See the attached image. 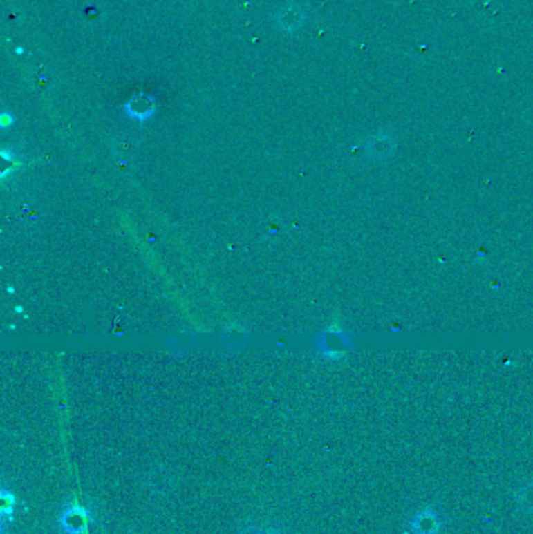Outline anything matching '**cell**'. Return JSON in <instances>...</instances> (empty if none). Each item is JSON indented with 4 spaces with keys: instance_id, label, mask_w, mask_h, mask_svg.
I'll return each instance as SVG.
<instances>
[{
    "instance_id": "1",
    "label": "cell",
    "mask_w": 533,
    "mask_h": 534,
    "mask_svg": "<svg viewBox=\"0 0 533 534\" xmlns=\"http://www.w3.org/2000/svg\"><path fill=\"white\" fill-rule=\"evenodd\" d=\"M371 153H373V157H385V155H388L389 152H391L393 149V140L389 137L388 135L385 133H380L374 136L373 140H371Z\"/></svg>"
},
{
    "instance_id": "2",
    "label": "cell",
    "mask_w": 533,
    "mask_h": 534,
    "mask_svg": "<svg viewBox=\"0 0 533 534\" xmlns=\"http://www.w3.org/2000/svg\"><path fill=\"white\" fill-rule=\"evenodd\" d=\"M86 524V514L83 511H69L64 517V526L71 528L73 531H79Z\"/></svg>"
},
{
    "instance_id": "3",
    "label": "cell",
    "mask_w": 533,
    "mask_h": 534,
    "mask_svg": "<svg viewBox=\"0 0 533 534\" xmlns=\"http://www.w3.org/2000/svg\"><path fill=\"white\" fill-rule=\"evenodd\" d=\"M430 49H432V46H430L429 43H421L416 47L415 52L418 53V57H419V53H430Z\"/></svg>"
}]
</instances>
